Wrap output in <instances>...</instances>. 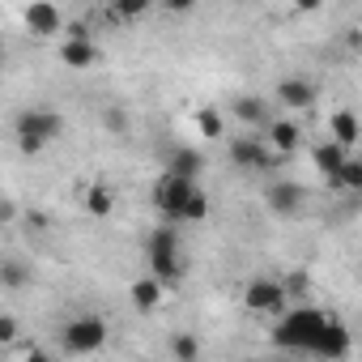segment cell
I'll return each mask as SVG.
<instances>
[{"label": "cell", "mask_w": 362, "mask_h": 362, "mask_svg": "<svg viewBox=\"0 0 362 362\" xmlns=\"http://www.w3.org/2000/svg\"><path fill=\"white\" fill-rule=\"evenodd\" d=\"M103 345H107V320L94 315V311H81V315H73V320L60 328V349L73 354V358L98 354Z\"/></svg>", "instance_id": "5b68a950"}, {"label": "cell", "mask_w": 362, "mask_h": 362, "mask_svg": "<svg viewBox=\"0 0 362 362\" xmlns=\"http://www.w3.org/2000/svg\"><path fill=\"white\" fill-rule=\"evenodd\" d=\"M149 5H145V0H132V5H124V0H119V5H111L107 13H111V22H128V18H141Z\"/></svg>", "instance_id": "d4e9b609"}, {"label": "cell", "mask_w": 362, "mask_h": 362, "mask_svg": "<svg viewBox=\"0 0 362 362\" xmlns=\"http://www.w3.org/2000/svg\"><path fill=\"white\" fill-rule=\"evenodd\" d=\"M13 132H18V149L35 158V153H43L47 145H56L64 136V115L52 111V107H26V111H18Z\"/></svg>", "instance_id": "3957f363"}, {"label": "cell", "mask_w": 362, "mask_h": 362, "mask_svg": "<svg viewBox=\"0 0 362 362\" xmlns=\"http://www.w3.org/2000/svg\"><path fill=\"white\" fill-rule=\"evenodd\" d=\"M153 209L166 222H205L209 218V197L201 192V184L175 175H158L153 179Z\"/></svg>", "instance_id": "7a4b0ae2"}, {"label": "cell", "mask_w": 362, "mask_h": 362, "mask_svg": "<svg viewBox=\"0 0 362 362\" xmlns=\"http://www.w3.org/2000/svg\"><path fill=\"white\" fill-rule=\"evenodd\" d=\"M273 341H277L281 349L320 354V358H328V362H341V358H349V349H354V337H349V328H345L337 315H328V311H320V307H303V303H294V307H286V315H277Z\"/></svg>", "instance_id": "6da1fadb"}, {"label": "cell", "mask_w": 362, "mask_h": 362, "mask_svg": "<svg viewBox=\"0 0 362 362\" xmlns=\"http://www.w3.org/2000/svg\"><path fill=\"white\" fill-rule=\"evenodd\" d=\"M264 205L277 214V218H298L307 209V188L294 184V179H273L264 188Z\"/></svg>", "instance_id": "ba28073f"}, {"label": "cell", "mask_w": 362, "mask_h": 362, "mask_svg": "<svg viewBox=\"0 0 362 362\" xmlns=\"http://www.w3.org/2000/svg\"><path fill=\"white\" fill-rule=\"evenodd\" d=\"M328 128H332V145H341L345 153H349V149L358 145V136H362V128H358V115H354V111H332Z\"/></svg>", "instance_id": "2e32d148"}, {"label": "cell", "mask_w": 362, "mask_h": 362, "mask_svg": "<svg viewBox=\"0 0 362 362\" xmlns=\"http://www.w3.org/2000/svg\"><path fill=\"white\" fill-rule=\"evenodd\" d=\"M18 341H22V324H18V315L0 311V349H5V345H18Z\"/></svg>", "instance_id": "cb8c5ba5"}, {"label": "cell", "mask_w": 362, "mask_h": 362, "mask_svg": "<svg viewBox=\"0 0 362 362\" xmlns=\"http://www.w3.org/2000/svg\"><path fill=\"white\" fill-rule=\"evenodd\" d=\"M201 170H205V153H201V149H192V145H175V149L166 153V166H162V175L188 179V184H197Z\"/></svg>", "instance_id": "8fae6325"}, {"label": "cell", "mask_w": 362, "mask_h": 362, "mask_svg": "<svg viewBox=\"0 0 362 362\" xmlns=\"http://www.w3.org/2000/svg\"><path fill=\"white\" fill-rule=\"evenodd\" d=\"M273 98H277L281 107H290V111H307V107H315L320 90H315V81H307V77H281L277 90H273Z\"/></svg>", "instance_id": "30bf717a"}, {"label": "cell", "mask_w": 362, "mask_h": 362, "mask_svg": "<svg viewBox=\"0 0 362 362\" xmlns=\"http://www.w3.org/2000/svg\"><path fill=\"white\" fill-rule=\"evenodd\" d=\"M81 205H86L94 218H107V214L115 209V192H111L107 184H90V188L81 192Z\"/></svg>", "instance_id": "e0dca14e"}, {"label": "cell", "mask_w": 362, "mask_h": 362, "mask_svg": "<svg viewBox=\"0 0 362 362\" xmlns=\"http://www.w3.org/2000/svg\"><path fill=\"white\" fill-rule=\"evenodd\" d=\"M22 26H26L30 35L47 39V35H60V30H64V13H60L56 5H47V0H35V5L22 9Z\"/></svg>", "instance_id": "9c48e42d"}, {"label": "cell", "mask_w": 362, "mask_h": 362, "mask_svg": "<svg viewBox=\"0 0 362 362\" xmlns=\"http://www.w3.org/2000/svg\"><path fill=\"white\" fill-rule=\"evenodd\" d=\"M103 128H107L111 136H124V132L132 128V119H128V111H124V107H115V103H111V107L103 111Z\"/></svg>", "instance_id": "603a6c76"}, {"label": "cell", "mask_w": 362, "mask_h": 362, "mask_svg": "<svg viewBox=\"0 0 362 362\" xmlns=\"http://www.w3.org/2000/svg\"><path fill=\"white\" fill-rule=\"evenodd\" d=\"M60 60L69 69H90V64H98V43L94 39H64L60 43Z\"/></svg>", "instance_id": "4fadbf2b"}, {"label": "cell", "mask_w": 362, "mask_h": 362, "mask_svg": "<svg viewBox=\"0 0 362 362\" xmlns=\"http://www.w3.org/2000/svg\"><path fill=\"white\" fill-rule=\"evenodd\" d=\"M197 128H201V136H209V141H218V136L226 132V124H222V115H218L214 107H201V111H197Z\"/></svg>", "instance_id": "7402d4cb"}, {"label": "cell", "mask_w": 362, "mask_h": 362, "mask_svg": "<svg viewBox=\"0 0 362 362\" xmlns=\"http://www.w3.org/2000/svg\"><path fill=\"white\" fill-rule=\"evenodd\" d=\"M192 362H201V358H192Z\"/></svg>", "instance_id": "f1b7e54d"}, {"label": "cell", "mask_w": 362, "mask_h": 362, "mask_svg": "<svg viewBox=\"0 0 362 362\" xmlns=\"http://www.w3.org/2000/svg\"><path fill=\"white\" fill-rule=\"evenodd\" d=\"M13 218H18V205H13V201H0V226L13 222Z\"/></svg>", "instance_id": "4316f807"}, {"label": "cell", "mask_w": 362, "mask_h": 362, "mask_svg": "<svg viewBox=\"0 0 362 362\" xmlns=\"http://www.w3.org/2000/svg\"><path fill=\"white\" fill-rule=\"evenodd\" d=\"M243 307L252 311V315H286V307H290V298H286V290H281V281L277 277H252L247 286H243Z\"/></svg>", "instance_id": "8992f818"}, {"label": "cell", "mask_w": 362, "mask_h": 362, "mask_svg": "<svg viewBox=\"0 0 362 362\" xmlns=\"http://www.w3.org/2000/svg\"><path fill=\"white\" fill-rule=\"evenodd\" d=\"M345 158H349V153H345L341 145H332V141H324V145L315 149V166H320L328 179H337V170L345 166Z\"/></svg>", "instance_id": "ac0fdd59"}, {"label": "cell", "mask_w": 362, "mask_h": 362, "mask_svg": "<svg viewBox=\"0 0 362 362\" xmlns=\"http://www.w3.org/2000/svg\"><path fill=\"white\" fill-rule=\"evenodd\" d=\"M5 52H9V47H5V39H0V64H5Z\"/></svg>", "instance_id": "83f0119b"}, {"label": "cell", "mask_w": 362, "mask_h": 362, "mask_svg": "<svg viewBox=\"0 0 362 362\" xmlns=\"http://www.w3.org/2000/svg\"><path fill=\"white\" fill-rule=\"evenodd\" d=\"M226 153H230V162H235L239 170H260V175H264V170H277V166L286 162V158H277L260 136H235Z\"/></svg>", "instance_id": "52a82bcc"}, {"label": "cell", "mask_w": 362, "mask_h": 362, "mask_svg": "<svg viewBox=\"0 0 362 362\" xmlns=\"http://www.w3.org/2000/svg\"><path fill=\"white\" fill-rule=\"evenodd\" d=\"M235 119H243L247 128H256V132H264L269 128V103L264 98H256V94H243V98H235Z\"/></svg>", "instance_id": "5bb4252c"}, {"label": "cell", "mask_w": 362, "mask_h": 362, "mask_svg": "<svg viewBox=\"0 0 362 362\" xmlns=\"http://www.w3.org/2000/svg\"><path fill=\"white\" fill-rule=\"evenodd\" d=\"M0 286H5V290H26L30 286V264H22V260H0Z\"/></svg>", "instance_id": "d6986e66"}, {"label": "cell", "mask_w": 362, "mask_h": 362, "mask_svg": "<svg viewBox=\"0 0 362 362\" xmlns=\"http://www.w3.org/2000/svg\"><path fill=\"white\" fill-rule=\"evenodd\" d=\"M332 184H337V188H345V192H358V188H362V162H358L354 153L345 158V166L337 170V179H332Z\"/></svg>", "instance_id": "ffe728a7"}, {"label": "cell", "mask_w": 362, "mask_h": 362, "mask_svg": "<svg viewBox=\"0 0 362 362\" xmlns=\"http://www.w3.org/2000/svg\"><path fill=\"white\" fill-rule=\"evenodd\" d=\"M170 354H175V362H192V358H201V341L192 332H175L170 337Z\"/></svg>", "instance_id": "44dd1931"}, {"label": "cell", "mask_w": 362, "mask_h": 362, "mask_svg": "<svg viewBox=\"0 0 362 362\" xmlns=\"http://www.w3.org/2000/svg\"><path fill=\"white\" fill-rule=\"evenodd\" d=\"M128 294H132V307H136L141 315H149V311H158V307H162L166 286H162V281H153V277H136Z\"/></svg>", "instance_id": "9a60e30c"}, {"label": "cell", "mask_w": 362, "mask_h": 362, "mask_svg": "<svg viewBox=\"0 0 362 362\" xmlns=\"http://www.w3.org/2000/svg\"><path fill=\"white\" fill-rule=\"evenodd\" d=\"M22 362H56V358H52L47 349H39V345H26V358H22Z\"/></svg>", "instance_id": "484cf974"}, {"label": "cell", "mask_w": 362, "mask_h": 362, "mask_svg": "<svg viewBox=\"0 0 362 362\" xmlns=\"http://www.w3.org/2000/svg\"><path fill=\"white\" fill-rule=\"evenodd\" d=\"M277 158H290L294 149H298V141H303V128L294 124V119H269V128H264V136H260Z\"/></svg>", "instance_id": "7c38bea8"}, {"label": "cell", "mask_w": 362, "mask_h": 362, "mask_svg": "<svg viewBox=\"0 0 362 362\" xmlns=\"http://www.w3.org/2000/svg\"><path fill=\"white\" fill-rule=\"evenodd\" d=\"M145 256H149V277H153V281H162V286L184 281L188 260H184V247H179L175 226H158V230L145 239Z\"/></svg>", "instance_id": "277c9868"}]
</instances>
